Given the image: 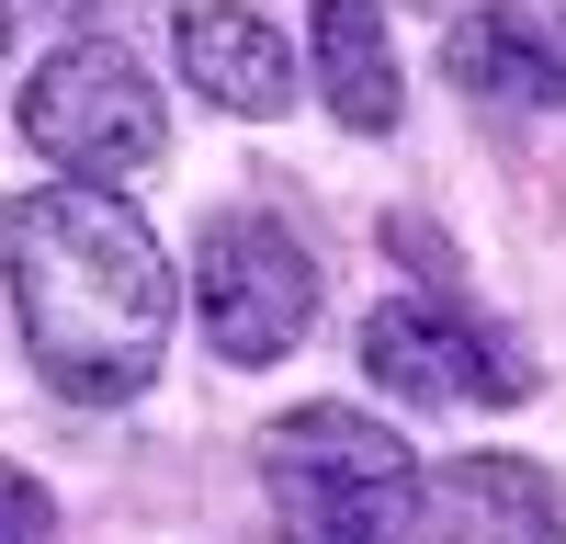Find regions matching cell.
<instances>
[{
    "label": "cell",
    "instance_id": "cell-12",
    "mask_svg": "<svg viewBox=\"0 0 566 544\" xmlns=\"http://www.w3.org/2000/svg\"><path fill=\"white\" fill-rule=\"evenodd\" d=\"M0 34H12V12H0Z\"/></svg>",
    "mask_w": 566,
    "mask_h": 544
},
{
    "label": "cell",
    "instance_id": "cell-6",
    "mask_svg": "<svg viewBox=\"0 0 566 544\" xmlns=\"http://www.w3.org/2000/svg\"><path fill=\"white\" fill-rule=\"evenodd\" d=\"M442 80L488 114H555L566 103V0H488L442 34Z\"/></svg>",
    "mask_w": 566,
    "mask_h": 544
},
{
    "label": "cell",
    "instance_id": "cell-10",
    "mask_svg": "<svg viewBox=\"0 0 566 544\" xmlns=\"http://www.w3.org/2000/svg\"><path fill=\"white\" fill-rule=\"evenodd\" d=\"M57 533V511H45V488L23 465H0V544H45Z\"/></svg>",
    "mask_w": 566,
    "mask_h": 544
},
{
    "label": "cell",
    "instance_id": "cell-7",
    "mask_svg": "<svg viewBox=\"0 0 566 544\" xmlns=\"http://www.w3.org/2000/svg\"><path fill=\"white\" fill-rule=\"evenodd\" d=\"M170 57H181V80H193L216 114H283L295 103V45H283V23L250 12V0H181Z\"/></svg>",
    "mask_w": 566,
    "mask_h": 544
},
{
    "label": "cell",
    "instance_id": "cell-2",
    "mask_svg": "<svg viewBox=\"0 0 566 544\" xmlns=\"http://www.w3.org/2000/svg\"><path fill=\"white\" fill-rule=\"evenodd\" d=\"M261 499H272V544H397L419 511V465L386 420L363 408H283L261 431Z\"/></svg>",
    "mask_w": 566,
    "mask_h": 544
},
{
    "label": "cell",
    "instance_id": "cell-3",
    "mask_svg": "<svg viewBox=\"0 0 566 544\" xmlns=\"http://www.w3.org/2000/svg\"><path fill=\"white\" fill-rule=\"evenodd\" d=\"M23 136L45 159H57L80 193H103V181H136L170 159V114H159V80L125 57L114 34H80L57 45L34 80H23Z\"/></svg>",
    "mask_w": 566,
    "mask_h": 544
},
{
    "label": "cell",
    "instance_id": "cell-8",
    "mask_svg": "<svg viewBox=\"0 0 566 544\" xmlns=\"http://www.w3.org/2000/svg\"><path fill=\"white\" fill-rule=\"evenodd\" d=\"M419 544H566V511L522 453H453L419 488Z\"/></svg>",
    "mask_w": 566,
    "mask_h": 544
},
{
    "label": "cell",
    "instance_id": "cell-1",
    "mask_svg": "<svg viewBox=\"0 0 566 544\" xmlns=\"http://www.w3.org/2000/svg\"><path fill=\"white\" fill-rule=\"evenodd\" d=\"M0 284H12L23 352L69 408H125L159 386L170 352V261L136 227V205L45 181L0 205Z\"/></svg>",
    "mask_w": 566,
    "mask_h": 544
},
{
    "label": "cell",
    "instance_id": "cell-4",
    "mask_svg": "<svg viewBox=\"0 0 566 544\" xmlns=\"http://www.w3.org/2000/svg\"><path fill=\"white\" fill-rule=\"evenodd\" d=\"M193 317L227 363H283L306 329H317V261L283 216L261 205H227L193 250Z\"/></svg>",
    "mask_w": 566,
    "mask_h": 544
},
{
    "label": "cell",
    "instance_id": "cell-11",
    "mask_svg": "<svg viewBox=\"0 0 566 544\" xmlns=\"http://www.w3.org/2000/svg\"><path fill=\"white\" fill-rule=\"evenodd\" d=\"M0 12H23V23H91L103 0H0Z\"/></svg>",
    "mask_w": 566,
    "mask_h": 544
},
{
    "label": "cell",
    "instance_id": "cell-9",
    "mask_svg": "<svg viewBox=\"0 0 566 544\" xmlns=\"http://www.w3.org/2000/svg\"><path fill=\"white\" fill-rule=\"evenodd\" d=\"M317 91H328V114H340L352 136H386L397 125V34L374 0H317Z\"/></svg>",
    "mask_w": 566,
    "mask_h": 544
},
{
    "label": "cell",
    "instance_id": "cell-5",
    "mask_svg": "<svg viewBox=\"0 0 566 544\" xmlns=\"http://www.w3.org/2000/svg\"><path fill=\"white\" fill-rule=\"evenodd\" d=\"M363 375L419 397V408H476V397L510 408V397H533V363L488 317H464L453 295H386L363 317Z\"/></svg>",
    "mask_w": 566,
    "mask_h": 544
}]
</instances>
